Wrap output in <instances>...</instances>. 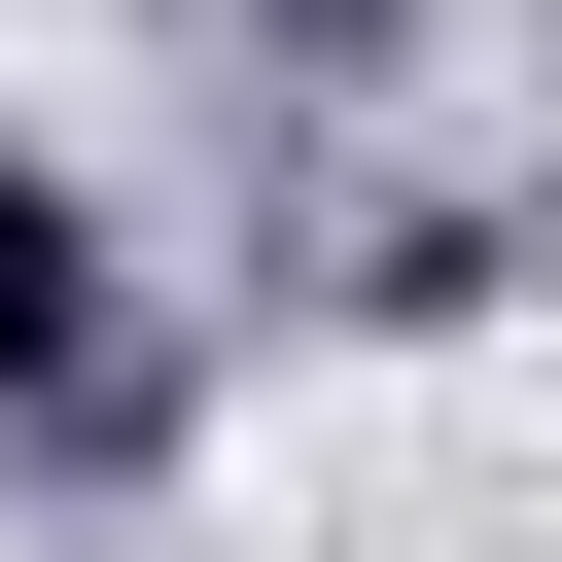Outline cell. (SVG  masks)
<instances>
[{"instance_id":"1","label":"cell","mask_w":562,"mask_h":562,"mask_svg":"<svg viewBox=\"0 0 562 562\" xmlns=\"http://www.w3.org/2000/svg\"><path fill=\"white\" fill-rule=\"evenodd\" d=\"M0 422H105V176L0 140Z\"/></svg>"},{"instance_id":"2","label":"cell","mask_w":562,"mask_h":562,"mask_svg":"<svg viewBox=\"0 0 562 562\" xmlns=\"http://www.w3.org/2000/svg\"><path fill=\"white\" fill-rule=\"evenodd\" d=\"M211 35H246V70H386L422 0H211Z\"/></svg>"}]
</instances>
